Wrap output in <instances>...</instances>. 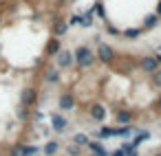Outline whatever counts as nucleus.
Returning a JSON list of instances; mask_svg holds the SVG:
<instances>
[{
  "label": "nucleus",
  "mask_w": 161,
  "mask_h": 156,
  "mask_svg": "<svg viewBox=\"0 0 161 156\" xmlns=\"http://www.w3.org/2000/svg\"><path fill=\"white\" fill-rule=\"evenodd\" d=\"M73 57H75L77 68H82V70H86V68L93 66V62H95V55H93L91 46H77V49L73 51Z\"/></svg>",
  "instance_id": "obj_1"
},
{
  "label": "nucleus",
  "mask_w": 161,
  "mask_h": 156,
  "mask_svg": "<svg viewBox=\"0 0 161 156\" xmlns=\"http://www.w3.org/2000/svg\"><path fill=\"white\" fill-rule=\"evenodd\" d=\"M73 62H75V57H73V51H60L58 55H55V68H69V66H73Z\"/></svg>",
  "instance_id": "obj_2"
},
{
  "label": "nucleus",
  "mask_w": 161,
  "mask_h": 156,
  "mask_svg": "<svg viewBox=\"0 0 161 156\" xmlns=\"http://www.w3.org/2000/svg\"><path fill=\"white\" fill-rule=\"evenodd\" d=\"M139 66H141V70H146L148 75H152L157 68H161V64L157 62V57H154V55H143V57H141V62H139Z\"/></svg>",
  "instance_id": "obj_3"
},
{
  "label": "nucleus",
  "mask_w": 161,
  "mask_h": 156,
  "mask_svg": "<svg viewBox=\"0 0 161 156\" xmlns=\"http://www.w3.org/2000/svg\"><path fill=\"white\" fill-rule=\"evenodd\" d=\"M88 114H91V121H97V123H99V121H104V119H106V114H108V112H106V108H104L102 103H91Z\"/></svg>",
  "instance_id": "obj_4"
},
{
  "label": "nucleus",
  "mask_w": 161,
  "mask_h": 156,
  "mask_svg": "<svg viewBox=\"0 0 161 156\" xmlns=\"http://www.w3.org/2000/svg\"><path fill=\"white\" fill-rule=\"evenodd\" d=\"M51 127H53L55 132H64V130L69 127L66 117H62V114H51Z\"/></svg>",
  "instance_id": "obj_5"
},
{
  "label": "nucleus",
  "mask_w": 161,
  "mask_h": 156,
  "mask_svg": "<svg viewBox=\"0 0 161 156\" xmlns=\"http://www.w3.org/2000/svg\"><path fill=\"white\" fill-rule=\"evenodd\" d=\"M113 49L108 46V44H99L97 46V57H99V62H104V64H108L110 60H113Z\"/></svg>",
  "instance_id": "obj_6"
},
{
  "label": "nucleus",
  "mask_w": 161,
  "mask_h": 156,
  "mask_svg": "<svg viewBox=\"0 0 161 156\" xmlns=\"http://www.w3.org/2000/svg\"><path fill=\"white\" fill-rule=\"evenodd\" d=\"M60 51H62L60 38H51V40H49V44H47V55H49V57H55Z\"/></svg>",
  "instance_id": "obj_7"
},
{
  "label": "nucleus",
  "mask_w": 161,
  "mask_h": 156,
  "mask_svg": "<svg viewBox=\"0 0 161 156\" xmlns=\"http://www.w3.org/2000/svg\"><path fill=\"white\" fill-rule=\"evenodd\" d=\"M86 147H88V152H93L91 156H108V154H106V149L102 147V143H97V141H88V143H86Z\"/></svg>",
  "instance_id": "obj_8"
},
{
  "label": "nucleus",
  "mask_w": 161,
  "mask_h": 156,
  "mask_svg": "<svg viewBox=\"0 0 161 156\" xmlns=\"http://www.w3.org/2000/svg\"><path fill=\"white\" fill-rule=\"evenodd\" d=\"M73 103H75V99H73L71 92H64V95L60 97V108H62V110H71Z\"/></svg>",
  "instance_id": "obj_9"
},
{
  "label": "nucleus",
  "mask_w": 161,
  "mask_h": 156,
  "mask_svg": "<svg viewBox=\"0 0 161 156\" xmlns=\"http://www.w3.org/2000/svg\"><path fill=\"white\" fill-rule=\"evenodd\" d=\"M132 121H135V114L132 112H128V110H119L117 112V123L126 125V123H132Z\"/></svg>",
  "instance_id": "obj_10"
},
{
  "label": "nucleus",
  "mask_w": 161,
  "mask_h": 156,
  "mask_svg": "<svg viewBox=\"0 0 161 156\" xmlns=\"http://www.w3.org/2000/svg\"><path fill=\"white\" fill-rule=\"evenodd\" d=\"M58 149H60V143H58L55 138H51V141L44 145V154H47V156H55V154H58Z\"/></svg>",
  "instance_id": "obj_11"
},
{
  "label": "nucleus",
  "mask_w": 161,
  "mask_h": 156,
  "mask_svg": "<svg viewBox=\"0 0 161 156\" xmlns=\"http://www.w3.org/2000/svg\"><path fill=\"white\" fill-rule=\"evenodd\" d=\"M44 77H47V81H49V84H55V81L60 79V73H58V68L49 66V68L44 70Z\"/></svg>",
  "instance_id": "obj_12"
},
{
  "label": "nucleus",
  "mask_w": 161,
  "mask_h": 156,
  "mask_svg": "<svg viewBox=\"0 0 161 156\" xmlns=\"http://www.w3.org/2000/svg\"><path fill=\"white\" fill-rule=\"evenodd\" d=\"M148 136H150V132H137V134H135V138L130 141V145H132V147H139Z\"/></svg>",
  "instance_id": "obj_13"
},
{
  "label": "nucleus",
  "mask_w": 161,
  "mask_h": 156,
  "mask_svg": "<svg viewBox=\"0 0 161 156\" xmlns=\"http://www.w3.org/2000/svg\"><path fill=\"white\" fill-rule=\"evenodd\" d=\"M93 11H95V9L91 7L88 11L82 13V27H91V24H93Z\"/></svg>",
  "instance_id": "obj_14"
},
{
  "label": "nucleus",
  "mask_w": 161,
  "mask_h": 156,
  "mask_svg": "<svg viewBox=\"0 0 161 156\" xmlns=\"http://www.w3.org/2000/svg\"><path fill=\"white\" fill-rule=\"evenodd\" d=\"M157 22H159V16H157V13L148 16V18H146V22H143V31H146V29H152V27H154Z\"/></svg>",
  "instance_id": "obj_15"
},
{
  "label": "nucleus",
  "mask_w": 161,
  "mask_h": 156,
  "mask_svg": "<svg viewBox=\"0 0 161 156\" xmlns=\"http://www.w3.org/2000/svg\"><path fill=\"white\" fill-rule=\"evenodd\" d=\"M55 38H62L64 33H66V22H55Z\"/></svg>",
  "instance_id": "obj_16"
},
{
  "label": "nucleus",
  "mask_w": 161,
  "mask_h": 156,
  "mask_svg": "<svg viewBox=\"0 0 161 156\" xmlns=\"http://www.w3.org/2000/svg\"><path fill=\"white\" fill-rule=\"evenodd\" d=\"M150 79H152V84H154L157 88H161V68H157V70L150 75Z\"/></svg>",
  "instance_id": "obj_17"
},
{
  "label": "nucleus",
  "mask_w": 161,
  "mask_h": 156,
  "mask_svg": "<svg viewBox=\"0 0 161 156\" xmlns=\"http://www.w3.org/2000/svg\"><path fill=\"white\" fill-rule=\"evenodd\" d=\"M73 143H75V145H86V143H88V136H86V134H75V136H73Z\"/></svg>",
  "instance_id": "obj_18"
},
{
  "label": "nucleus",
  "mask_w": 161,
  "mask_h": 156,
  "mask_svg": "<svg viewBox=\"0 0 161 156\" xmlns=\"http://www.w3.org/2000/svg\"><path fill=\"white\" fill-rule=\"evenodd\" d=\"M69 24H82V16H73V18L69 20Z\"/></svg>",
  "instance_id": "obj_19"
},
{
  "label": "nucleus",
  "mask_w": 161,
  "mask_h": 156,
  "mask_svg": "<svg viewBox=\"0 0 161 156\" xmlns=\"http://www.w3.org/2000/svg\"><path fill=\"white\" fill-rule=\"evenodd\" d=\"M110 156H126V152H124V147H119V149H115Z\"/></svg>",
  "instance_id": "obj_20"
},
{
  "label": "nucleus",
  "mask_w": 161,
  "mask_h": 156,
  "mask_svg": "<svg viewBox=\"0 0 161 156\" xmlns=\"http://www.w3.org/2000/svg\"><path fill=\"white\" fill-rule=\"evenodd\" d=\"M157 110L161 112V95H159V99H157Z\"/></svg>",
  "instance_id": "obj_21"
},
{
  "label": "nucleus",
  "mask_w": 161,
  "mask_h": 156,
  "mask_svg": "<svg viewBox=\"0 0 161 156\" xmlns=\"http://www.w3.org/2000/svg\"><path fill=\"white\" fill-rule=\"evenodd\" d=\"M157 16H159V18H161V3H159V5H157Z\"/></svg>",
  "instance_id": "obj_22"
},
{
  "label": "nucleus",
  "mask_w": 161,
  "mask_h": 156,
  "mask_svg": "<svg viewBox=\"0 0 161 156\" xmlns=\"http://www.w3.org/2000/svg\"><path fill=\"white\" fill-rule=\"evenodd\" d=\"M154 156H161V152H157V154H154Z\"/></svg>",
  "instance_id": "obj_23"
},
{
  "label": "nucleus",
  "mask_w": 161,
  "mask_h": 156,
  "mask_svg": "<svg viewBox=\"0 0 161 156\" xmlns=\"http://www.w3.org/2000/svg\"><path fill=\"white\" fill-rule=\"evenodd\" d=\"M58 3H64V0H58Z\"/></svg>",
  "instance_id": "obj_24"
}]
</instances>
